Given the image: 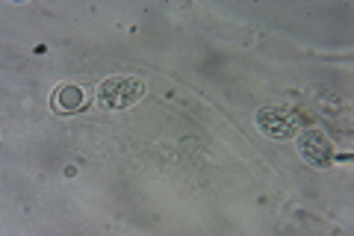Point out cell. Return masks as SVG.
<instances>
[{
  "instance_id": "cell-1",
  "label": "cell",
  "mask_w": 354,
  "mask_h": 236,
  "mask_svg": "<svg viewBox=\"0 0 354 236\" xmlns=\"http://www.w3.org/2000/svg\"><path fill=\"white\" fill-rule=\"evenodd\" d=\"M148 92V86L139 80V77H127V74H121V77H106V80L97 86V104L106 107V109H127L133 104H139L142 98H145Z\"/></svg>"
},
{
  "instance_id": "cell-2",
  "label": "cell",
  "mask_w": 354,
  "mask_h": 236,
  "mask_svg": "<svg viewBox=\"0 0 354 236\" xmlns=\"http://www.w3.org/2000/svg\"><path fill=\"white\" fill-rule=\"evenodd\" d=\"M257 127L272 139H292L298 133V118L292 109H283V107H260L257 116Z\"/></svg>"
},
{
  "instance_id": "cell-3",
  "label": "cell",
  "mask_w": 354,
  "mask_h": 236,
  "mask_svg": "<svg viewBox=\"0 0 354 236\" xmlns=\"http://www.w3.org/2000/svg\"><path fill=\"white\" fill-rule=\"evenodd\" d=\"M298 154L313 165V168H328L334 163V145L322 130H304L298 133Z\"/></svg>"
},
{
  "instance_id": "cell-4",
  "label": "cell",
  "mask_w": 354,
  "mask_h": 236,
  "mask_svg": "<svg viewBox=\"0 0 354 236\" xmlns=\"http://www.w3.org/2000/svg\"><path fill=\"white\" fill-rule=\"evenodd\" d=\"M88 107V92L83 86L74 83H62L53 92V109L62 112V116H74V112H83Z\"/></svg>"
}]
</instances>
